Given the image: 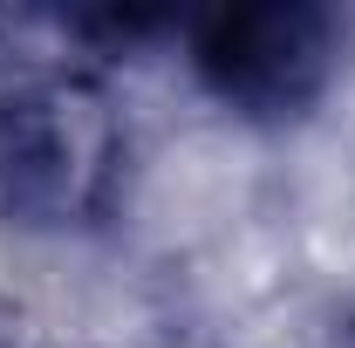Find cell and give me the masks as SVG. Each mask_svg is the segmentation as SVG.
<instances>
[{
    "label": "cell",
    "instance_id": "6da1fadb",
    "mask_svg": "<svg viewBox=\"0 0 355 348\" xmlns=\"http://www.w3.org/2000/svg\"><path fill=\"white\" fill-rule=\"evenodd\" d=\"M123 110L89 55L48 48L0 69V218L28 232L103 225L123 198Z\"/></svg>",
    "mask_w": 355,
    "mask_h": 348
},
{
    "label": "cell",
    "instance_id": "7a4b0ae2",
    "mask_svg": "<svg viewBox=\"0 0 355 348\" xmlns=\"http://www.w3.org/2000/svg\"><path fill=\"white\" fill-rule=\"evenodd\" d=\"M349 42V21L314 0H260V7H212L184 28L191 76L232 116L287 123L328 89Z\"/></svg>",
    "mask_w": 355,
    "mask_h": 348
}]
</instances>
